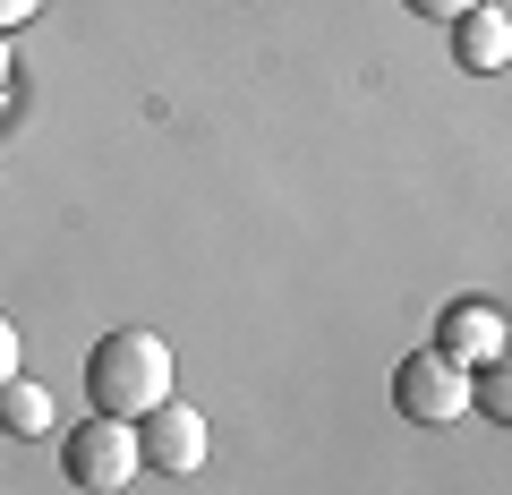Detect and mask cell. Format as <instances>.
I'll use <instances>...</instances> for the list:
<instances>
[{
	"label": "cell",
	"mask_w": 512,
	"mask_h": 495,
	"mask_svg": "<svg viewBox=\"0 0 512 495\" xmlns=\"http://www.w3.org/2000/svg\"><path fill=\"white\" fill-rule=\"evenodd\" d=\"M137 461H154V470L188 478V470L205 461V419H197L188 402H154L146 427H137Z\"/></svg>",
	"instance_id": "cell-4"
},
{
	"label": "cell",
	"mask_w": 512,
	"mask_h": 495,
	"mask_svg": "<svg viewBox=\"0 0 512 495\" xmlns=\"http://www.w3.org/2000/svg\"><path fill=\"white\" fill-rule=\"evenodd\" d=\"M393 402H402V419L444 427V419L470 410V367H453L444 350H410V359L393 367Z\"/></svg>",
	"instance_id": "cell-3"
},
{
	"label": "cell",
	"mask_w": 512,
	"mask_h": 495,
	"mask_svg": "<svg viewBox=\"0 0 512 495\" xmlns=\"http://www.w3.org/2000/svg\"><path fill=\"white\" fill-rule=\"evenodd\" d=\"M0 427L9 436H52V393L35 376H0Z\"/></svg>",
	"instance_id": "cell-6"
},
{
	"label": "cell",
	"mask_w": 512,
	"mask_h": 495,
	"mask_svg": "<svg viewBox=\"0 0 512 495\" xmlns=\"http://www.w3.org/2000/svg\"><path fill=\"white\" fill-rule=\"evenodd\" d=\"M410 9H419V18H470L478 0H410Z\"/></svg>",
	"instance_id": "cell-8"
},
{
	"label": "cell",
	"mask_w": 512,
	"mask_h": 495,
	"mask_svg": "<svg viewBox=\"0 0 512 495\" xmlns=\"http://www.w3.org/2000/svg\"><path fill=\"white\" fill-rule=\"evenodd\" d=\"M444 359L470 367V359H504V308L495 299H461V308H444Z\"/></svg>",
	"instance_id": "cell-5"
},
{
	"label": "cell",
	"mask_w": 512,
	"mask_h": 495,
	"mask_svg": "<svg viewBox=\"0 0 512 495\" xmlns=\"http://www.w3.org/2000/svg\"><path fill=\"white\" fill-rule=\"evenodd\" d=\"M0 376H18V333H9V316H0Z\"/></svg>",
	"instance_id": "cell-9"
},
{
	"label": "cell",
	"mask_w": 512,
	"mask_h": 495,
	"mask_svg": "<svg viewBox=\"0 0 512 495\" xmlns=\"http://www.w3.org/2000/svg\"><path fill=\"white\" fill-rule=\"evenodd\" d=\"M35 9H43V0H0V26H26Z\"/></svg>",
	"instance_id": "cell-10"
},
{
	"label": "cell",
	"mask_w": 512,
	"mask_h": 495,
	"mask_svg": "<svg viewBox=\"0 0 512 495\" xmlns=\"http://www.w3.org/2000/svg\"><path fill=\"white\" fill-rule=\"evenodd\" d=\"M504 52H512L504 9H487V0H478L470 18H461V69H504Z\"/></svg>",
	"instance_id": "cell-7"
},
{
	"label": "cell",
	"mask_w": 512,
	"mask_h": 495,
	"mask_svg": "<svg viewBox=\"0 0 512 495\" xmlns=\"http://www.w3.org/2000/svg\"><path fill=\"white\" fill-rule=\"evenodd\" d=\"M60 470H69V487H86V495H120L128 478L146 470V461H137V427L128 419H86L69 436V453H60Z\"/></svg>",
	"instance_id": "cell-2"
},
{
	"label": "cell",
	"mask_w": 512,
	"mask_h": 495,
	"mask_svg": "<svg viewBox=\"0 0 512 495\" xmlns=\"http://www.w3.org/2000/svg\"><path fill=\"white\" fill-rule=\"evenodd\" d=\"M86 393H94V419H146L154 402H171V350L137 325L103 333L86 350Z\"/></svg>",
	"instance_id": "cell-1"
}]
</instances>
